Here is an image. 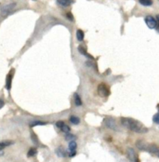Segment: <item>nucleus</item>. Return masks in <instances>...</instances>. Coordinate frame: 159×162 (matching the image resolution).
I'll list each match as a JSON object with an SVG mask.
<instances>
[{"label":"nucleus","mask_w":159,"mask_h":162,"mask_svg":"<svg viewBox=\"0 0 159 162\" xmlns=\"http://www.w3.org/2000/svg\"><path fill=\"white\" fill-rule=\"evenodd\" d=\"M121 124L127 130L136 132V133H146L148 132V129L144 127L140 121L131 118H122Z\"/></svg>","instance_id":"1"},{"label":"nucleus","mask_w":159,"mask_h":162,"mask_svg":"<svg viewBox=\"0 0 159 162\" xmlns=\"http://www.w3.org/2000/svg\"><path fill=\"white\" fill-rule=\"evenodd\" d=\"M17 4L15 2H9V3H6L4 5L1 6L0 8V10H1V14L3 16H8L9 14H11L13 12V10L15 9Z\"/></svg>","instance_id":"2"},{"label":"nucleus","mask_w":159,"mask_h":162,"mask_svg":"<svg viewBox=\"0 0 159 162\" xmlns=\"http://www.w3.org/2000/svg\"><path fill=\"white\" fill-rule=\"evenodd\" d=\"M103 124L106 128H108L110 130H113L115 131H119V127L116 124V121L112 118H105L103 120Z\"/></svg>","instance_id":"3"},{"label":"nucleus","mask_w":159,"mask_h":162,"mask_svg":"<svg viewBox=\"0 0 159 162\" xmlns=\"http://www.w3.org/2000/svg\"><path fill=\"white\" fill-rule=\"evenodd\" d=\"M98 93H99L100 96H102V97L108 96L110 94L109 87L104 83H101L98 86Z\"/></svg>","instance_id":"4"},{"label":"nucleus","mask_w":159,"mask_h":162,"mask_svg":"<svg viewBox=\"0 0 159 162\" xmlns=\"http://www.w3.org/2000/svg\"><path fill=\"white\" fill-rule=\"evenodd\" d=\"M127 158L129 162H138V158L135 150L132 147H127Z\"/></svg>","instance_id":"5"},{"label":"nucleus","mask_w":159,"mask_h":162,"mask_svg":"<svg viewBox=\"0 0 159 162\" xmlns=\"http://www.w3.org/2000/svg\"><path fill=\"white\" fill-rule=\"evenodd\" d=\"M145 24L146 25L148 26L150 29H155L156 26H157V22H156V19L154 18L153 16L151 15H148L145 17Z\"/></svg>","instance_id":"6"},{"label":"nucleus","mask_w":159,"mask_h":162,"mask_svg":"<svg viewBox=\"0 0 159 162\" xmlns=\"http://www.w3.org/2000/svg\"><path fill=\"white\" fill-rule=\"evenodd\" d=\"M76 148H77V143L75 141L69 142L68 146V156L70 158H74L76 155Z\"/></svg>","instance_id":"7"},{"label":"nucleus","mask_w":159,"mask_h":162,"mask_svg":"<svg viewBox=\"0 0 159 162\" xmlns=\"http://www.w3.org/2000/svg\"><path fill=\"white\" fill-rule=\"evenodd\" d=\"M14 72H15L14 69H11L9 73L7 75V77H6V89H7L8 90H10V89H11V83H12Z\"/></svg>","instance_id":"8"},{"label":"nucleus","mask_w":159,"mask_h":162,"mask_svg":"<svg viewBox=\"0 0 159 162\" xmlns=\"http://www.w3.org/2000/svg\"><path fill=\"white\" fill-rule=\"evenodd\" d=\"M55 153H56V155L58 156V157H60V158H65L66 156L68 155L67 152L65 151V149H64L62 146L58 147V148L55 150Z\"/></svg>","instance_id":"9"},{"label":"nucleus","mask_w":159,"mask_h":162,"mask_svg":"<svg viewBox=\"0 0 159 162\" xmlns=\"http://www.w3.org/2000/svg\"><path fill=\"white\" fill-rule=\"evenodd\" d=\"M148 151L152 154H154L155 155L157 158H159V148L155 146V144H152V146H149L148 147Z\"/></svg>","instance_id":"10"},{"label":"nucleus","mask_w":159,"mask_h":162,"mask_svg":"<svg viewBox=\"0 0 159 162\" xmlns=\"http://www.w3.org/2000/svg\"><path fill=\"white\" fill-rule=\"evenodd\" d=\"M136 146L140 150H145V151H148V147L149 146L146 143H144L143 141H139L136 143Z\"/></svg>","instance_id":"11"},{"label":"nucleus","mask_w":159,"mask_h":162,"mask_svg":"<svg viewBox=\"0 0 159 162\" xmlns=\"http://www.w3.org/2000/svg\"><path fill=\"white\" fill-rule=\"evenodd\" d=\"M57 3L60 6H62V7L67 8L72 3H74V1L73 0H57Z\"/></svg>","instance_id":"12"},{"label":"nucleus","mask_w":159,"mask_h":162,"mask_svg":"<svg viewBox=\"0 0 159 162\" xmlns=\"http://www.w3.org/2000/svg\"><path fill=\"white\" fill-rule=\"evenodd\" d=\"M13 142L12 141H3V142H0V153L2 152V150L6 147H9L10 146H12Z\"/></svg>","instance_id":"13"},{"label":"nucleus","mask_w":159,"mask_h":162,"mask_svg":"<svg viewBox=\"0 0 159 162\" xmlns=\"http://www.w3.org/2000/svg\"><path fill=\"white\" fill-rule=\"evenodd\" d=\"M85 38V33L81 30V29H78L77 31H76V39L78 40L79 42H82Z\"/></svg>","instance_id":"14"},{"label":"nucleus","mask_w":159,"mask_h":162,"mask_svg":"<svg viewBox=\"0 0 159 162\" xmlns=\"http://www.w3.org/2000/svg\"><path fill=\"white\" fill-rule=\"evenodd\" d=\"M78 51H79V52H80L82 55H85V56H87V57L90 58V59H93V57H92V56H90V54H88V53L87 52L86 48H85V47H83V46H79V47H78Z\"/></svg>","instance_id":"15"},{"label":"nucleus","mask_w":159,"mask_h":162,"mask_svg":"<svg viewBox=\"0 0 159 162\" xmlns=\"http://www.w3.org/2000/svg\"><path fill=\"white\" fill-rule=\"evenodd\" d=\"M74 105L76 106H81L82 103H82V100H81L80 96L77 93H74Z\"/></svg>","instance_id":"16"},{"label":"nucleus","mask_w":159,"mask_h":162,"mask_svg":"<svg viewBox=\"0 0 159 162\" xmlns=\"http://www.w3.org/2000/svg\"><path fill=\"white\" fill-rule=\"evenodd\" d=\"M37 154V149L35 148V147H32L28 150V152H27V157L28 158H33L34 157L35 155Z\"/></svg>","instance_id":"17"},{"label":"nucleus","mask_w":159,"mask_h":162,"mask_svg":"<svg viewBox=\"0 0 159 162\" xmlns=\"http://www.w3.org/2000/svg\"><path fill=\"white\" fill-rule=\"evenodd\" d=\"M70 122L74 125H78L80 123V118L76 115H71L70 117Z\"/></svg>","instance_id":"18"},{"label":"nucleus","mask_w":159,"mask_h":162,"mask_svg":"<svg viewBox=\"0 0 159 162\" xmlns=\"http://www.w3.org/2000/svg\"><path fill=\"white\" fill-rule=\"evenodd\" d=\"M139 2L144 7H150V6L153 5V0H139Z\"/></svg>","instance_id":"19"},{"label":"nucleus","mask_w":159,"mask_h":162,"mask_svg":"<svg viewBox=\"0 0 159 162\" xmlns=\"http://www.w3.org/2000/svg\"><path fill=\"white\" fill-rule=\"evenodd\" d=\"M44 125H46V122L37 120V121H34V122H32L30 124V127H32V128H33V127H35V126H44Z\"/></svg>","instance_id":"20"},{"label":"nucleus","mask_w":159,"mask_h":162,"mask_svg":"<svg viewBox=\"0 0 159 162\" xmlns=\"http://www.w3.org/2000/svg\"><path fill=\"white\" fill-rule=\"evenodd\" d=\"M61 130H62V132H64V133L68 134V133H70V131H71V129H70V127H69L68 125L64 124V126H63L62 128L61 129Z\"/></svg>","instance_id":"21"},{"label":"nucleus","mask_w":159,"mask_h":162,"mask_svg":"<svg viewBox=\"0 0 159 162\" xmlns=\"http://www.w3.org/2000/svg\"><path fill=\"white\" fill-rule=\"evenodd\" d=\"M65 140H66V141H69V142H71V141H74V140H75V136L73 135V134H71V133H68V134L65 135Z\"/></svg>","instance_id":"22"},{"label":"nucleus","mask_w":159,"mask_h":162,"mask_svg":"<svg viewBox=\"0 0 159 162\" xmlns=\"http://www.w3.org/2000/svg\"><path fill=\"white\" fill-rule=\"evenodd\" d=\"M153 121H154L155 124L159 125V113H156L155 115H154V117H153Z\"/></svg>","instance_id":"23"},{"label":"nucleus","mask_w":159,"mask_h":162,"mask_svg":"<svg viewBox=\"0 0 159 162\" xmlns=\"http://www.w3.org/2000/svg\"><path fill=\"white\" fill-rule=\"evenodd\" d=\"M64 124H65V123H64L63 122V121H62V120H60V121H57V122H56V127H57V128H59V129H62V127L64 126Z\"/></svg>","instance_id":"24"},{"label":"nucleus","mask_w":159,"mask_h":162,"mask_svg":"<svg viewBox=\"0 0 159 162\" xmlns=\"http://www.w3.org/2000/svg\"><path fill=\"white\" fill-rule=\"evenodd\" d=\"M66 17H67V18H68L71 22H74V17H73V15H72V13H71V12H67Z\"/></svg>","instance_id":"25"},{"label":"nucleus","mask_w":159,"mask_h":162,"mask_svg":"<svg viewBox=\"0 0 159 162\" xmlns=\"http://www.w3.org/2000/svg\"><path fill=\"white\" fill-rule=\"evenodd\" d=\"M4 105H5L4 101H3V100H1V99H0V109H1V108H3Z\"/></svg>","instance_id":"26"},{"label":"nucleus","mask_w":159,"mask_h":162,"mask_svg":"<svg viewBox=\"0 0 159 162\" xmlns=\"http://www.w3.org/2000/svg\"><path fill=\"white\" fill-rule=\"evenodd\" d=\"M155 29H156V31H157V33L159 34V24H157V26H156V28H155Z\"/></svg>","instance_id":"27"},{"label":"nucleus","mask_w":159,"mask_h":162,"mask_svg":"<svg viewBox=\"0 0 159 162\" xmlns=\"http://www.w3.org/2000/svg\"><path fill=\"white\" fill-rule=\"evenodd\" d=\"M156 22H157V24H159V15L156 16Z\"/></svg>","instance_id":"28"},{"label":"nucleus","mask_w":159,"mask_h":162,"mask_svg":"<svg viewBox=\"0 0 159 162\" xmlns=\"http://www.w3.org/2000/svg\"><path fill=\"white\" fill-rule=\"evenodd\" d=\"M157 108H158V109H159V105H157Z\"/></svg>","instance_id":"29"}]
</instances>
